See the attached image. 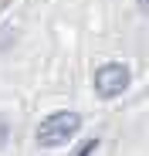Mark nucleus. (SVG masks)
<instances>
[{
  "label": "nucleus",
  "mask_w": 149,
  "mask_h": 156,
  "mask_svg": "<svg viewBox=\"0 0 149 156\" xmlns=\"http://www.w3.org/2000/svg\"><path fill=\"white\" fill-rule=\"evenodd\" d=\"M81 129V119L74 115V112H51L41 126H37V143L41 146H64L71 143V136Z\"/></svg>",
  "instance_id": "f257e3e1"
},
{
  "label": "nucleus",
  "mask_w": 149,
  "mask_h": 156,
  "mask_svg": "<svg viewBox=\"0 0 149 156\" xmlns=\"http://www.w3.org/2000/svg\"><path fill=\"white\" fill-rule=\"evenodd\" d=\"M129 88V68L119 65V61H109L95 71V92L102 98H115Z\"/></svg>",
  "instance_id": "f03ea898"
},
{
  "label": "nucleus",
  "mask_w": 149,
  "mask_h": 156,
  "mask_svg": "<svg viewBox=\"0 0 149 156\" xmlns=\"http://www.w3.org/2000/svg\"><path fill=\"white\" fill-rule=\"evenodd\" d=\"M139 7H142V10H149V0H139Z\"/></svg>",
  "instance_id": "7ed1b4c3"
}]
</instances>
